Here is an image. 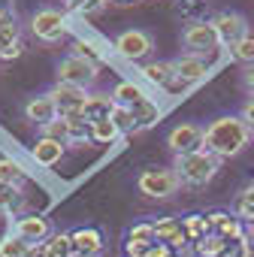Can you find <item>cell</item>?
Instances as JSON below:
<instances>
[{"label":"cell","instance_id":"cell-15","mask_svg":"<svg viewBox=\"0 0 254 257\" xmlns=\"http://www.w3.org/2000/svg\"><path fill=\"white\" fill-rule=\"evenodd\" d=\"M25 118H28V121H34L37 127H43V124L55 121V118H58V109H55V100H52V94L46 91V94H37V97H31V100L25 103Z\"/></svg>","mask_w":254,"mask_h":257},{"label":"cell","instance_id":"cell-10","mask_svg":"<svg viewBox=\"0 0 254 257\" xmlns=\"http://www.w3.org/2000/svg\"><path fill=\"white\" fill-rule=\"evenodd\" d=\"M52 100H55V109H58V118H82V112H85V97H88V91H82V88H73V85H55L52 91ZM85 121V118H82Z\"/></svg>","mask_w":254,"mask_h":257},{"label":"cell","instance_id":"cell-21","mask_svg":"<svg viewBox=\"0 0 254 257\" xmlns=\"http://www.w3.org/2000/svg\"><path fill=\"white\" fill-rule=\"evenodd\" d=\"M191 245H194V257H227V248H230V242L215 233H206Z\"/></svg>","mask_w":254,"mask_h":257},{"label":"cell","instance_id":"cell-1","mask_svg":"<svg viewBox=\"0 0 254 257\" xmlns=\"http://www.w3.org/2000/svg\"><path fill=\"white\" fill-rule=\"evenodd\" d=\"M251 140H254V131L239 115H218L215 121L203 127V149L212 152L218 161L236 158L239 152L251 146Z\"/></svg>","mask_w":254,"mask_h":257},{"label":"cell","instance_id":"cell-40","mask_svg":"<svg viewBox=\"0 0 254 257\" xmlns=\"http://www.w3.org/2000/svg\"><path fill=\"white\" fill-rule=\"evenodd\" d=\"M230 257H254V251H248L245 245H239V248H236V251H233Z\"/></svg>","mask_w":254,"mask_h":257},{"label":"cell","instance_id":"cell-29","mask_svg":"<svg viewBox=\"0 0 254 257\" xmlns=\"http://www.w3.org/2000/svg\"><path fill=\"white\" fill-rule=\"evenodd\" d=\"M109 121L118 127V134H131L134 127H137V118H134V112L127 109V106H112V112H109Z\"/></svg>","mask_w":254,"mask_h":257},{"label":"cell","instance_id":"cell-32","mask_svg":"<svg viewBox=\"0 0 254 257\" xmlns=\"http://www.w3.org/2000/svg\"><path fill=\"white\" fill-rule=\"evenodd\" d=\"M0 185H22V170L16 161H0Z\"/></svg>","mask_w":254,"mask_h":257},{"label":"cell","instance_id":"cell-13","mask_svg":"<svg viewBox=\"0 0 254 257\" xmlns=\"http://www.w3.org/2000/svg\"><path fill=\"white\" fill-rule=\"evenodd\" d=\"M152 230H155V242H158V245H167V248H173V251H179V248L185 251L188 236H185V227H182L179 218H161V221L152 224Z\"/></svg>","mask_w":254,"mask_h":257},{"label":"cell","instance_id":"cell-25","mask_svg":"<svg viewBox=\"0 0 254 257\" xmlns=\"http://www.w3.org/2000/svg\"><path fill=\"white\" fill-rule=\"evenodd\" d=\"M88 134H91V140H94V143H103V146H109L112 140H118V137H121V134H118V127H115L109 118L91 121V124H88Z\"/></svg>","mask_w":254,"mask_h":257},{"label":"cell","instance_id":"cell-38","mask_svg":"<svg viewBox=\"0 0 254 257\" xmlns=\"http://www.w3.org/2000/svg\"><path fill=\"white\" fill-rule=\"evenodd\" d=\"M16 19V13H13V7H10V0H0V25H7V22H13Z\"/></svg>","mask_w":254,"mask_h":257},{"label":"cell","instance_id":"cell-18","mask_svg":"<svg viewBox=\"0 0 254 257\" xmlns=\"http://www.w3.org/2000/svg\"><path fill=\"white\" fill-rule=\"evenodd\" d=\"M37 257H70L73 254V242H70V233H55L49 239H43L40 245H34Z\"/></svg>","mask_w":254,"mask_h":257},{"label":"cell","instance_id":"cell-8","mask_svg":"<svg viewBox=\"0 0 254 257\" xmlns=\"http://www.w3.org/2000/svg\"><path fill=\"white\" fill-rule=\"evenodd\" d=\"M170 64H173V85H170V88H188V85L206 79V73H209V55L182 52V55L173 58Z\"/></svg>","mask_w":254,"mask_h":257},{"label":"cell","instance_id":"cell-20","mask_svg":"<svg viewBox=\"0 0 254 257\" xmlns=\"http://www.w3.org/2000/svg\"><path fill=\"white\" fill-rule=\"evenodd\" d=\"M112 106H115V103H112V97H109V94H88V97H85V112H82L85 124L100 121V118H109Z\"/></svg>","mask_w":254,"mask_h":257},{"label":"cell","instance_id":"cell-19","mask_svg":"<svg viewBox=\"0 0 254 257\" xmlns=\"http://www.w3.org/2000/svg\"><path fill=\"white\" fill-rule=\"evenodd\" d=\"M143 100H146L143 88H140L137 82H131V79H121V82L112 88V103H118V106L134 109V106H140Z\"/></svg>","mask_w":254,"mask_h":257},{"label":"cell","instance_id":"cell-14","mask_svg":"<svg viewBox=\"0 0 254 257\" xmlns=\"http://www.w3.org/2000/svg\"><path fill=\"white\" fill-rule=\"evenodd\" d=\"M206 221H209V233H215V236H221L227 242L230 239L242 242V236H245L242 221L236 215H230V212H212V215H206Z\"/></svg>","mask_w":254,"mask_h":257},{"label":"cell","instance_id":"cell-9","mask_svg":"<svg viewBox=\"0 0 254 257\" xmlns=\"http://www.w3.org/2000/svg\"><path fill=\"white\" fill-rule=\"evenodd\" d=\"M167 149L173 155H191V152H200L203 149V124H194V121H182L176 124L173 131L167 134Z\"/></svg>","mask_w":254,"mask_h":257},{"label":"cell","instance_id":"cell-11","mask_svg":"<svg viewBox=\"0 0 254 257\" xmlns=\"http://www.w3.org/2000/svg\"><path fill=\"white\" fill-rule=\"evenodd\" d=\"M215 46H218V37H215V31H212L209 22H191V25H185V31H182V49L185 52H191V55H209Z\"/></svg>","mask_w":254,"mask_h":257},{"label":"cell","instance_id":"cell-30","mask_svg":"<svg viewBox=\"0 0 254 257\" xmlns=\"http://www.w3.org/2000/svg\"><path fill=\"white\" fill-rule=\"evenodd\" d=\"M182 227H185L188 242H197L200 236H206V233H209V221H206V215H188V218L182 221Z\"/></svg>","mask_w":254,"mask_h":257},{"label":"cell","instance_id":"cell-26","mask_svg":"<svg viewBox=\"0 0 254 257\" xmlns=\"http://www.w3.org/2000/svg\"><path fill=\"white\" fill-rule=\"evenodd\" d=\"M40 137H46V140H55V143H70V118H55V121H49V124H43L40 127Z\"/></svg>","mask_w":254,"mask_h":257},{"label":"cell","instance_id":"cell-7","mask_svg":"<svg viewBox=\"0 0 254 257\" xmlns=\"http://www.w3.org/2000/svg\"><path fill=\"white\" fill-rule=\"evenodd\" d=\"M209 25H212V31H215V37H218V46H224V49H230L233 43H239L251 28H248V19L242 16V13H236V10H221V13H215L212 19H209Z\"/></svg>","mask_w":254,"mask_h":257},{"label":"cell","instance_id":"cell-41","mask_svg":"<svg viewBox=\"0 0 254 257\" xmlns=\"http://www.w3.org/2000/svg\"><path fill=\"white\" fill-rule=\"evenodd\" d=\"M79 4H82V0H64V7H67V10H76Z\"/></svg>","mask_w":254,"mask_h":257},{"label":"cell","instance_id":"cell-39","mask_svg":"<svg viewBox=\"0 0 254 257\" xmlns=\"http://www.w3.org/2000/svg\"><path fill=\"white\" fill-rule=\"evenodd\" d=\"M239 245H245L248 251H254V224L245 230V236H242V242H239Z\"/></svg>","mask_w":254,"mask_h":257},{"label":"cell","instance_id":"cell-36","mask_svg":"<svg viewBox=\"0 0 254 257\" xmlns=\"http://www.w3.org/2000/svg\"><path fill=\"white\" fill-rule=\"evenodd\" d=\"M143 257H176V251H173V248H167V245H158V242H155Z\"/></svg>","mask_w":254,"mask_h":257},{"label":"cell","instance_id":"cell-37","mask_svg":"<svg viewBox=\"0 0 254 257\" xmlns=\"http://www.w3.org/2000/svg\"><path fill=\"white\" fill-rule=\"evenodd\" d=\"M25 52V43H16V46H7L4 52H0V61H13V58H19Z\"/></svg>","mask_w":254,"mask_h":257},{"label":"cell","instance_id":"cell-23","mask_svg":"<svg viewBox=\"0 0 254 257\" xmlns=\"http://www.w3.org/2000/svg\"><path fill=\"white\" fill-rule=\"evenodd\" d=\"M233 215L245 224H254V182L245 185L236 197H233Z\"/></svg>","mask_w":254,"mask_h":257},{"label":"cell","instance_id":"cell-3","mask_svg":"<svg viewBox=\"0 0 254 257\" xmlns=\"http://www.w3.org/2000/svg\"><path fill=\"white\" fill-rule=\"evenodd\" d=\"M55 76H58V82H61V85H73V88H82V91H88V88L97 82V76H100V67H97L94 61H88V58H82V55L70 52V55H64V58L58 61V70H55Z\"/></svg>","mask_w":254,"mask_h":257},{"label":"cell","instance_id":"cell-43","mask_svg":"<svg viewBox=\"0 0 254 257\" xmlns=\"http://www.w3.org/2000/svg\"><path fill=\"white\" fill-rule=\"evenodd\" d=\"M176 257H191V254H185V251H182V254H176Z\"/></svg>","mask_w":254,"mask_h":257},{"label":"cell","instance_id":"cell-33","mask_svg":"<svg viewBox=\"0 0 254 257\" xmlns=\"http://www.w3.org/2000/svg\"><path fill=\"white\" fill-rule=\"evenodd\" d=\"M106 4H109V0H82V4L76 7V13L85 16V19H91V16H100L106 10Z\"/></svg>","mask_w":254,"mask_h":257},{"label":"cell","instance_id":"cell-4","mask_svg":"<svg viewBox=\"0 0 254 257\" xmlns=\"http://www.w3.org/2000/svg\"><path fill=\"white\" fill-rule=\"evenodd\" d=\"M179 188H182V182L173 167H152L137 176V191L149 200H167V197L179 194Z\"/></svg>","mask_w":254,"mask_h":257},{"label":"cell","instance_id":"cell-35","mask_svg":"<svg viewBox=\"0 0 254 257\" xmlns=\"http://www.w3.org/2000/svg\"><path fill=\"white\" fill-rule=\"evenodd\" d=\"M239 82H242V91H245L248 97H254V67H245Z\"/></svg>","mask_w":254,"mask_h":257},{"label":"cell","instance_id":"cell-34","mask_svg":"<svg viewBox=\"0 0 254 257\" xmlns=\"http://www.w3.org/2000/svg\"><path fill=\"white\" fill-rule=\"evenodd\" d=\"M239 118L251 127V131H254V97H248L245 103H242V109H239Z\"/></svg>","mask_w":254,"mask_h":257},{"label":"cell","instance_id":"cell-17","mask_svg":"<svg viewBox=\"0 0 254 257\" xmlns=\"http://www.w3.org/2000/svg\"><path fill=\"white\" fill-rule=\"evenodd\" d=\"M64 143H55V140H46V137H40L37 140V146L31 149V158H34V164H40V167H55L61 158H64Z\"/></svg>","mask_w":254,"mask_h":257},{"label":"cell","instance_id":"cell-42","mask_svg":"<svg viewBox=\"0 0 254 257\" xmlns=\"http://www.w3.org/2000/svg\"><path fill=\"white\" fill-rule=\"evenodd\" d=\"M115 4H121V7H131V4H143V0H115Z\"/></svg>","mask_w":254,"mask_h":257},{"label":"cell","instance_id":"cell-2","mask_svg":"<svg viewBox=\"0 0 254 257\" xmlns=\"http://www.w3.org/2000/svg\"><path fill=\"white\" fill-rule=\"evenodd\" d=\"M173 170H176V176H179L182 185H188V188H200V185H209V182L218 176L221 161H218L212 152L200 149V152H191V155H176Z\"/></svg>","mask_w":254,"mask_h":257},{"label":"cell","instance_id":"cell-6","mask_svg":"<svg viewBox=\"0 0 254 257\" xmlns=\"http://www.w3.org/2000/svg\"><path fill=\"white\" fill-rule=\"evenodd\" d=\"M112 49L124 58V61H131V64H140L152 55L155 49V37L143 28H131V31H121L112 43Z\"/></svg>","mask_w":254,"mask_h":257},{"label":"cell","instance_id":"cell-24","mask_svg":"<svg viewBox=\"0 0 254 257\" xmlns=\"http://www.w3.org/2000/svg\"><path fill=\"white\" fill-rule=\"evenodd\" d=\"M227 55H230L236 64H242V67H254V31H248L239 43H233V46L227 49Z\"/></svg>","mask_w":254,"mask_h":257},{"label":"cell","instance_id":"cell-27","mask_svg":"<svg viewBox=\"0 0 254 257\" xmlns=\"http://www.w3.org/2000/svg\"><path fill=\"white\" fill-rule=\"evenodd\" d=\"M31 251H34V245L19 239V236H13V233L0 242V257H31Z\"/></svg>","mask_w":254,"mask_h":257},{"label":"cell","instance_id":"cell-16","mask_svg":"<svg viewBox=\"0 0 254 257\" xmlns=\"http://www.w3.org/2000/svg\"><path fill=\"white\" fill-rule=\"evenodd\" d=\"M70 242H73V254L94 257V254L103 251V236H100V230H94V227H82V230L70 233Z\"/></svg>","mask_w":254,"mask_h":257},{"label":"cell","instance_id":"cell-12","mask_svg":"<svg viewBox=\"0 0 254 257\" xmlns=\"http://www.w3.org/2000/svg\"><path fill=\"white\" fill-rule=\"evenodd\" d=\"M10 233L19 236V239H25V242H31V245H40L43 239L52 236V224L43 215H22V218H16L10 224Z\"/></svg>","mask_w":254,"mask_h":257},{"label":"cell","instance_id":"cell-5","mask_svg":"<svg viewBox=\"0 0 254 257\" xmlns=\"http://www.w3.org/2000/svg\"><path fill=\"white\" fill-rule=\"evenodd\" d=\"M31 34L40 43H61L67 37V16L55 7H40L31 16Z\"/></svg>","mask_w":254,"mask_h":257},{"label":"cell","instance_id":"cell-44","mask_svg":"<svg viewBox=\"0 0 254 257\" xmlns=\"http://www.w3.org/2000/svg\"><path fill=\"white\" fill-rule=\"evenodd\" d=\"M70 257H85V254H70Z\"/></svg>","mask_w":254,"mask_h":257},{"label":"cell","instance_id":"cell-28","mask_svg":"<svg viewBox=\"0 0 254 257\" xmlns=\"http://www.w3.org/2000/svg\"><path fill=\"white\" fill-rule=\"evenodd\" d=\"M22 206H25V197L19 185H0V212H16Z\"/></svg>","mask_w":254,"mask_h":257},{"label":"cell","instance_id":"cell-22","mask_svg":"<svg viewBox=\"0 0 254 257\" xmlns=\"http://www.w3.org/2000/svg\"><path fill=\"white\" fill-rule=\"evenodd\" d=\"M140 73L158 88H170L173 85V64L170 61H149V64L140 67Z\"/></svg>","mask_w":254,"mask_h":257},{"label":"cell","instance_id":"cell-31","mask_svg":"<svg viewBox=\"0 0 254 257\" xmlns=\"http://www.w3.org/2000/svg\"><path fill=\"white\" fill-rule=\"evenodd\" d=\"M16 43H22V28H19V22L13 19V22H7V25H0V52H4L7 46H16Z\"/></svg>","mask_w":254,"mask_h":257}]
</instances>
